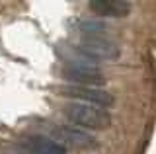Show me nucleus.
Listing matches in <instances>:
<instances>
[{"label": "nucleus", "mask_w": 156, "mask_h": 154, "mask_svg": "<svg viewBox=\"0 0 156 154\" xmlns=\"http://www.w3.org/2000/svg\"><path fill=\"white\" fill-rule=\"evenodd\" d=\"M88 6L101 18H125L131 14V4L127 0H90Z\"/></svg>", "instance_id": "6"}, {"label": "nucleus", "mask_w": 156, "mask_h": 154, "mask_svg": "<svg viewBox=\"0 0 156 154\" xmlns=\"http://www.w3.org/2000/svg\"><path fill=\"white\" fill-rule=\"evenodd\" d=\"M61 111L70 123L82 129H88V131H105L111 127V115L105 107L80 102H68L66 105H62Z\"/></svg>", "instance_id": "1"}, {"label": "nucleus", "mask_w": 156, "mask_h": 154, "mask_svg": "<svg viewBox=\"0 0 156 154\" xmlns=\"http://www.w3.org/2000/svg\"><path fill=\"white\" fill-rule=\"evenodd\" d=\"M26 154H66L65 146L51 137H41V135H26L18 142Z\"/></svg>", "instance_id": "5"}, {"label": "nucleus", "mask_w": 156, "mask_h": 154, "mask_svg": "<svg viewBox=\"0 0 156 154\" xmlns=\"http://www.w3.org/2000/svg\"><path fill=\"white\" fill-rule=\"evenodd\" d=\"M62 76L66 80H70L74 86H104L105 84V76L100 72V68L90 65H74V62H68L62 68Z\"/></svg>", "instance_id": "4"}, {"label": "nucleus", "mask_w": 156, "mask_h": 154, "mask_svg": "<svg viewBox=\"0 0 156 154\" xmlns=\"http://www.w3.org/2000/svg\"><path fill=\"white\" fill-rule=\"evenodd\" d=\"M51 135L55 141L72 148H80V150H96L100 146L94 135H90L78 125H55L51 129Z\"/></svg>", "instance_id": "3"}, {"label": "nucleus", "mask_w": 156, "mask_h": 154, "mask_svg": "<svg viewBox=\"0 0 156 154\" xmlns=\"http://www.w3.org/2000/svg\"><path fill=\"white\" fill-rule=\"evenodd\" d=\"M78 31L82 35H98V37H105L111 33V27L107 23L100 20H80L78 22Z\"/></svg>", "instance_id": "7"}, {"label": "nucleus", "mask_w": 156, "mask_h": 154, "mask_svg": "<svg viewBox=\"0 0 156 154\" xmlns=\"http://www.w3.org/2000/svg\"><path fill=\"white\" fill-rule=\"evenodd\" d=\"M62 98L70 102H80V103H92L98 107H113L115 105V96L107 90L94 88V86H65L58 90Z\"/></svg>", "instance_id": "2"}]
</instances>
